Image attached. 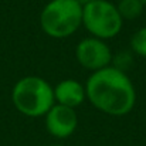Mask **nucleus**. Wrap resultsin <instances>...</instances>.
I'll list each match as a JSON object with an SVG mask.
<instances>
[{
    "instance_id": "nucleus-1",
    "label": "nucleus",
    "mask_w": 146,
    "mask_h": 146,
    "mask_svg": "<svg viewBox=\"0 0 146 146\" xmlns=\"http://www.w3.org/2000/svg\"><path fill=\"white\" fill-rule=\"evenodd\" d=\"M85 85L90 104L111 116L128 115L136 104V90L125 71L112 65L91 72Z\"/></svg>"
},
{
    "instance_id": "nucleus-2",
    "label": "nucleus",
    "mask_w": 146,
    "mask_h": 146,
    "mask_svg": "<svg viewBox=\"0 0 146 146\" xmlns=\"http://www.w3.org/2000/svg\"><path fill=\"white\" fill-rule=\"evenodd\" d=\"M11 101L21 115L41 118L55 104L54 87L38 75H27L14 84L11 90Z\"/></svg>"
},
{
    "instance_id": "nucleus-3",
    "label": "nucleus",
    "mask_w": 146,
    "mask_h": 146,
    "mask_svg": "<svg viewBox=\"0 0 146 146\" xmlns=\"http://www.w3.org/2000/svg\"><path fill=\"white\" fill-rule=\"evenodd\" d=\"M82 26V6L75 0H50L40 13V27L51 38L71 37Z\"/></svg>"
},
{
    "instance_id": "nucleus-4",
    "label": "nucleus",
    "mask_w": 146,
    "mask_h": 146,
    "mask_svg": "<svg viewBox=\"0 0 146 146\" xmlns=\"http://www.w3.org/2000/svg\"><path fill=\"white\" fill-rule=\"evenodd\" d=\"M82 27L91 37L106 41L122 31L123 19L113 3L108 0H95L82 7Z\"/></svg>"
},
{
    "instance_id": "nucleus-5",
    "label": "nucleus",
    "mask_w": 146,
    "mask_h": 146,
    "mask_svg": "<svg viewBox=\"0 0 146 146\" xmlns=\"http://www.w3.org/2000/svg\"><path fill=\"white\" fill-rule=\"evenodd\" d=\"M112 57L113 54L106 41L97 37H85L75 47L78 64L91 72L109 67L112 64Z\"/></svg>"
},
{
    "instance_id": "nucleus-6",
    "label": "nucleus",
    "mask_w": 146,
    "mask_h": 146,
    "mask_svg": "<svg viewBox=\"0 0 146 146\" xmlns=\"http://www.w3.org/2000/svg\"><path fill=\"white\" fill-rule=\"evenodd\" d=\"M46 129L55 139H67L78 128V115L75 109L54 104L44 115Z\"/></svg>"
},
{
    "instance_id": "nucleus-7",
    "label": "nucleus",
    "mask_w": 146,
    "mask_h": 146,
    "mask_svg": "<svg viewBox=\"0 0 146 146\" xmlns=\"http://www.w3.org/2000/svg\"><path fill=\"white\" fill-rule=\"evenodd\" d=\"M85 85L74 78L62 80L54 87V101L58 105L77 109L85 102Z\"/></svg>"
},
{
    "instance_id": "nucleus-8",
    "label": "nucleus",
    "mask_w": 146,
    "mask_h": 146,
    "mask_svg": "<svg viewBox=\"0 0 146 146\" xmlns=\"http://www.w3.org/2000/svg\"><path fill=\"white\" fill-rule=\"evenodd\" d=\"M115 6L123 20H136L142 16L145 10V4L142 3V0H118Z\"/></svg>"
},
{
    "instance_id": "nucleus-9",
    "label": "nucleus",
    "mask_w": 146,
    "mask_h": 146,
    "mask_svg": "<svg viewBox=\"0 0 146 146\" xmlns=\"http://www.w3.org/2000/svg\"><path fill=\"white\" fill-rule=\"evenodd\" d=\"M131 48L136 55L146 58V26L133 33L131 37Z\"/></svg>"
},
{
    "instance_id": "nucleus-10",
    "label": "nucleus",
    "mask_w": 146,
    "mask_h": 146,
    "mask_svg": "<svg viewBox=\"0 0 146 146\" xmlns=\"http://www.w3.org/2000/svg\"><path fill=\"white\" fill-rule=\"evenodd\" d=\"M111 65L115 67V68H118V70H121V71H125L126 72V70L132 65V55L129 52H126V51L119 52V54H116V55L112 57V64Z\"/></svg>"
},
{
    "instance_id": "nucleus-11",
    "label": "nucleus",
    "mask_w": 146,
    "mask_h": 146,
    "mask_svg": "<svg viewBox=\"0 0 146 146\" xmlns=\"http://www.w3.org/2000/svg\"><path fill=\"white\" fill-rule=\"evenodd\" d=\"M78 4H81L82 7L84 6H87V4H90V3H92V1H95V0H75Z\"/></svg>"
},
{
    "instance_id": "nucleus-12",
    "label": "nucleus",
    "mask_w": 146,
    "mask_h": 146,
    "mask_svg": "<svg viewBox=\"0 0 146 146\" xmlns=\"http://www.w3.org/2000/svg\"><path fill=\"white\" fill-rule=\"evenodd\" d=\"M142 3H143V4H145V7H146V0H142Z\"/></svg>"
},
{
    "instance_id": "nucleus-13",
    "label": "nucleus",
    "mask_w": 146,
    "mask_h": 146,
    "mask_svg": "<svg viewBox=\"0 0 146 146\" xmlns=\"http://www.w3.org/2000/svg\"><path fill=\"white\" fill-rule=\"evenodd\" d=\"M50 146H64V145H50Z\"/></svg>"
}]
</instances>
